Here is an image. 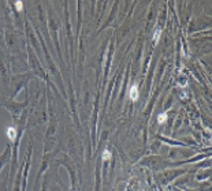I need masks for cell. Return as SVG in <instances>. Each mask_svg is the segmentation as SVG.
<instances>
[{
    "instance_id": "6da1fadb",
    "label": "cell",
    "mask_w": 212,
    "mask_h": 191,
    "mask_svg": "<svg viewBox=\"0 0 212 191\" xmlns=\"http://www.w3.org/2000/svg\"><path fill=\"white\" fill-rule=\"evenodd\" d=\"M129 97L131 101H137L138 100L140 94H138V86L137 85H131V88L129 90Z\"/></svg>"
},
{
    "instance_id": "7a4b0ae2",
    "label": "cell",
    "mask_w": 212,
    "mask_h": 191,
    "mask_svg": "<svg viewBox=\"0 0 212 191\" xmlns=\"http://www.w3.org/2000/svg\"><path fill=\"white\" fill-rule=\"evenodd\" d=\"M5 133H7V137H8V139H11V141L15 139V137H16V130H15V127H8Z\"/></svg>"
},
{
    "instance_id": "3957f363",
    "label": "cell",
    "mask_w": 212,
    "mask_h": 191,
    "mask_svg": "<svg viewBox=\"0 0 212 191\" xmlns=\"http://www.w3.org/2000/svg\"><path fill=\"white\" fill-rule=\"evenodd\" d=\"M160 36H161V29L160 27H157L155 31V34H153V38H155V44H157L159 42V40H160Z\"/></svg>"
},
{
    "instance_id": "277c9868",
    "label": "cell",
    "mask_w": 212,
    "mask_h": 191,
    "mask_svg": "<svg viewBox=\"0 0 212 191\" xmlns=\"http://www.w3.org/2000/svg\"><path fill=\"white\" fill-rule=\"evenodd\" d=\"M101 158H103L104 161H108L109 158H111V152H109L108 149H105L103 152V154H101Z\"/></svg>"
},
{
    "instance_id": "5b68a950",
    "label": "cell",
    "mask_w": 212,
    "mask_h": 191,
    "mask_svg": "<svg viewBox=\"0 0 212 191\" xmlns=\"http://www.w3.org/2000/svg\"><path fill=\"white\" fill-rule=\"evenodd\" d=\"M165 120H167V115L165 114H160L159 116H157V123H164Z\"/></svg>"
},
{
    "instance_id": "8992f818",
    "label": "cell",
    "mask_w": 212,
    "mask_h": 191,
    "mask_svg": "<svg viewBox=\"0 0 212 191\" xmlns=\"http://www.w3.org/2000/svg\"><path fill=\"white\" fill-rule=\"evenodd\" d=\"M15 8H16V11H22V8H23V3H22L21 0H16L15 1Z\"/></svg>"
}]
</instances>
